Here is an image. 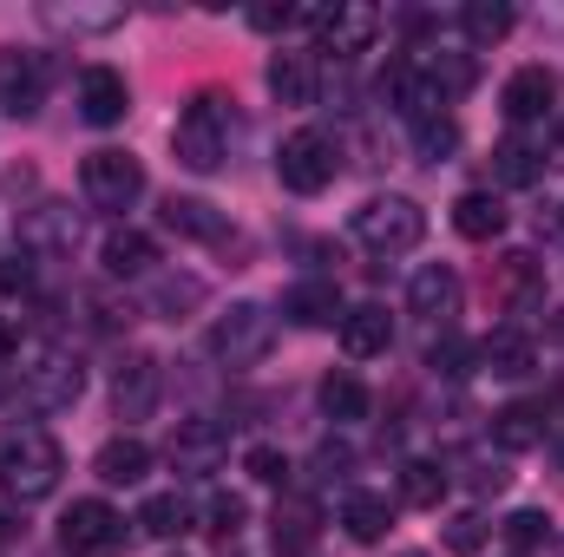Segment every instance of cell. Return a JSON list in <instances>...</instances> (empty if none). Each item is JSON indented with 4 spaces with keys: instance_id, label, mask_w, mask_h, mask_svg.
I'll list each match as a JSON object with an SVG mask.
<instances>
[{
    "instance_id": "cell-1",
    "label": "cell",
    "mask_w": 564,
    "mask_h": 557,
    "mask_svg": "<svg viewBox=\"0 0 564 557\" xmlns=\"http://www.w3.org/2000/svg\"><path fill=\"white\" fill-rule=\"evenodd\" d=\"M59 472H66V452L46 426H20L0 439V492L13 505H40L59 492Z\"/></svg>"
},
{
    "instance_id": "cell-2",
    "label": "cell",
    "mask_w": 564,
    "mask_h": 557,
    "mask_svg": "<svg viewBox=\"0 0 564 557\" xmlns=\"http://www.w3.org/2000/svg\"><path fill=\"white\" fill-rule=\"evenodd\" d=\"M210 361L217 368H230V374H243V368H257V361H270V348H276V315L263 308V302H230L217 321H210Z\"/></svg>"
},
{
    "instance_id": "cell-3",
    "label": "cell",
    "mask_w": 564,
    "mask_h": 557,
    "mask_svg": "<svg viewBox=\"0 0 564 557\" xmlns=\"http://www.w3.org/2000/svg\"><path fill=\"white\" fill-rule=\"evenodd\" d=\"M171 151H177V164L197 171V177H210V171L230 157V112H224L217 92H197V99L177 112V125H171Z\"/></svg>"
},
{
    "instance_id": "cell-4",
    "label": "cell",
    "mask_w": 564,
    "mask_h": 557,
    "mask_svg": "<svg viewBox=\"0 0 564 557\" xmlns=\"http://www.w3.org/2000/svg\"><path fill=\"white\" fill-rule=\"evenodd\" d=\"M86 394V368L73 348H33L20 361V407L26 414H59Z\"/></svg>"
},
{
    "instance_id": "cell-5",
    "label": "cell",
    "mask_w": 564,
    "mask_h": 557,
    "mask_svg": "<svg viewBox=\"0 0 564 557\" xmlns=\"http://www.w3.org/2000/svg\"><path fill=\"white\" fill-rule=\"evenodd\" d=\"M355 237H361L375 256H408V250H421V237H426V210L414 197H401V190L368 197V204L355 210Z\"/></svg>"
},
{
    "instance_id": "cell-6",
    "label": "cell",
    "mask_w": 564,
    "mask_h": 557,
    "mask_svg": "<svg viewBox=\"0 0 564 557\" xmlns=\"http://www.w3.org/2000/svg\"><path fill=\"white\" fill-rule=\"evenodd\" d=\"M79 184H86V204L93 210H106V217H126L132 204L144 197V164L132 151H93L86 157V171H79Z\"/></svg>"
},
{
    "instance_id": "cell-7",
    "label": "cell",
    "mask_w": 564,
    "mask_h": 557,
    "mask_svg": "<svg viewBox=\"0 0 564 557\" xmlns=\"http://www.w3.org/2000/svg\"><path fill=\"white\" fill-rule=\"evenodd\" d=\"M335 171H341V151L328 132H289L276 151V177L295 190V197H315V190H328L335 184Z\"/></svg>"
},
{
    "instance_id": "cell-8",
    "label": "cell",
    "mask_w": 564,
    "mask_h": 557,
    "mask_svg": "<svg viewBox=\"0 0 564 557\" xmlns=\"http://www.w3.org/2000/svg\"><path fill=\"white\" fill-rule=\"evenodd\" d=\"M375 33H381V7H368V0H341V7H322V20H315V53L355 59V53L375 46Z\"/></svg>"
},
{
    "instance_id": "cell-9",
    "label": "cell",
    "mask_w": 564,
    "mask_h": 557,
    "mask_svg": "<svg viewBox=\"0 0 564 557\" xmlns=\"http://www.w3.org/2000/svg\"><path fill=\"white\" fill-rule=\"evenodd\" d=\"M46 106V53L33 46H0V112L33 119Z\"/></svg>"
},
{
    "instance_id": "cell-10",
    "label": "cell",
    "mask_w": 564,
    "mask_h": 557,
    "mask_svg": "<svg viewBox=\"0 0 564 557\" xmlns=\"http://www.w3.org/2000/svg\"><path fill=\"white\" fill-rule=\"evenodd\" d=\"M126 538V518L106 505V499H73L66 518H59V545L73 557H93V551H112Z\"/></svg>"
},
{
    "instance_id": "cell-11",
    "label": "cell",
    "mask_w": 564,
    "mask_h": 557,
    "mask_svg": "<svg viewBox=\"0 0 564 557\" xmlns=\"http://www.w3.org/2000/svg\"><path fill=\"white\" fill-rule=\"evenodd\" d=\"M20 250H26L33 263L73 256V250H79V210H73V204H33V210L20 217Z\"/></svg>"
},
{
    "instance_id": "cell-12",
    "label": "cell",
    "mask_w": 564,
    "mask_h": 557,
    "mask_svg": "<svg viewBox=\"0 0 564 557\" xmlns=\"http://www.w3.org/2000/svg\"><path fill=\"white\" fill-rule=\"evenodd\" d=\"M164 452H171V466H177L184 479H204V472H217V466H224V452H230V433H224L217 419H204V414H197V419H177Z\"/></svg>"
},
{
    "instance_id": "cell-13",
    "label": "cell",
    "mask_w": 564,
    "mask_h": 557,
    "mask_svg": "<svg viewBox=\"0 0 564 557\" xmlns=\"http://www.w3.org/2000/svg\"><path fill=\"white\" fill-rule=\"evenodd\" d=\"M112 414L119 419H151L158 414V361L139 354V348L112 368Z\"/></svg>"
},
{
    "instance_id": "cell-14",
    "label": "cell",
    "mask_w": 564,
    "mask_h": 557,
    "mask_svg": "<svg viewBox=\"0 0 564 557\" xmlns=\"http://www.w3.org/2000/svg\"><path fill=\"white\" fill-rule=\"evenodd\" d=\"M132 112V92H126V73H112V66H86L79 73V119L86 125H119Z\"/></svg>"
},
{
    "instance_id": "cell-15",
    "label": "cell",
    "mask_w": 564,
    "mask_h": 557,
    "mask_svg": "<svg viewBox=\"0 0 564 557\" xmlns=\"http://www.w3.org/2000/svg\"><path fill=\"white\" fill-rule=\"evenodd\" d=\"M473 361H479L492 381H525V374L539 368V348H532L525 328H492V335L473 348Z\"/></svg>"
},
{
    "instance_id": "cell-16",
    "label": "cell",
    "mask_w": 564,
    "mask_h": 557,
    "mask_svg": "<svg viewBox=\"0 0 564 557\" xmlns=\"http://www.w3.org/2000/svg\"><path fill=\"white\" fill-rule=\"evenodd\" d=\"M552 99H558V79H552V66H519V73L506 79V92H499V106H506V119H512V125H532V119H545V112H552Z\"/></svg>"
},
{
    "instance_id": "cell-17",
    "label": "cell",
    "mask_w": 564,
    "mask_h": 557,
    "mask_svg": "<svg viewBox=\"0 0 564 557\" xmlns=\"http://www.w3.org/2000/svg\"><path fill=\"white\" fill-rule=\"evenodd\" d=\"M388 348H394V315H388L381 302H361V308L341 315V354H348V361H375V354H388Z\"/></svg>"
},
{
    "instance_id": "cell-18",
    "label": "cell",
    "mask_w": 564,
    "mask_h": 557,
    "mask_svg": "<svg viewBox=\"0 0 564 557\" xmlns=\"http://www.w3.org/2000/svg\"><path fill=\"white\" fill-rule=\"evenodd\" d=\"M408 308L421 315L426 328H446V321L459 315V276H453L446 263H426L421 276L408 282Z\"/></svg>"
},
{
    "instance_id": "cell-19",
    "label": "cell",
    "mask_w": 564,
    "mask_h": 557,
    "mask_svg": "<svg viewBox=\"0 0 564 557\" xmlns=\"http://www.w3.org/2000/svg\"><path fill=\"white\" fill-rule=\"evenodd\" d=\"M270 538H276L282 557H302L315 551V538H322V505L315 499H276V512H270Z\"/></svg>"
},
{
    "instance_id": "cell-20",
    "label": "cell",
    "mask_w": 564,
    "mask_h": 557,
    "mask_svg": "<svg viewBox=\"0 0 564 557\" xmlns=\"http://www.w3.org/2000/svg\"><path fill=\"white\" fill-rule=\"evenodd\" d=\"M282 315L295 321V328H335L348 308H341V288L328 276H308V282H295L289 295H282Z\"/></svg>"
},
{
    "instance_id": "cell-21",
    "label": "cell",
    "mask_w": 564,
    "mask_h": 557,
    "mask_svg": "<svg viewBox=\"0 0 564 557\" xmlns=\"http://www.w3.org/2000/svg\"><path fill=\"white\" fill-rule=\"evenodd\" d=\"M158 223L171 230V237H184V243H230V230H224V217L204 204V197H164V210H158Z\"/></svg>"
},
{
    "instance_id": "cell-22",
    "label": "cell",
    "mask_w": 564,
    "mask_h": 557,
    "mask_svg": "<svg viewBox=\"0 0 564 557\" xmlns=\"http://www.w3.org/2000/svg\"><path fill=\"white\" fill-rule=\"evenodd\" d=\"M99 263H106V276H119V282L151 276V270H158V243H151L144 230H132V223H119V230L99 243Z\"/></svg>"
},
{
    "instance_id": "cell-23",
    "label": "cell",
    "mask_w": 564,
    "mask_h": 557,
    "mask_svg": "<svg viewBox=\"0 0 564 557\" xmlns=\"http://www.w3.org/2000/svg\"><path fill=\"white\" fill-rule=\"evenodd\" d=\"M341 532H348L355 545H381V538L394 532V505H388L381 492H348V499H341Z\"/></svg>"
},
{
    "instance_id": "cell-24",
    "label": "cell",
    "mask_w": 564,
    "mask_h": 557,
    "mask_svg": "<svg viewBox=\"0 0 564 557\" xmlns=\"http://www.w3.org/2000/svg\"><path fill=\"white\" fill-rule=\"evenodd\" d=\"M93 472H99L106 485H139L144 472H151V446L132 439V433H119V439H106V446L93 452Z\"/></svg>"
},
{
    "instance_id": "cell-25",
    "label": "cell",
    "mask_w": 564,
    "mask_h": 557,
    "mask_svg": "<svg viewBox=\"0 0 564 557\" xmlns=\"http://www.w3.org/2000/svg\"><path fill=\"white\" fill-rule=\"evenodd\" d=\"M492 295H499L506 308H532V302L545 295V282H539V256H532V250L499 256V270H492Z\"/></svg>"
},
{
    "instance_id": "cell-26",
    "label": "cell",
    "mask_w": 564,
    "mask_h": 557,
    "mask_svg": "<svg viewBox=\"0 0 564 557\" xmlns=\"http://www.w3.org/2000/svg\"><path fill=\"white\" fill-rule=\"evenodd\" d=\"M453 230H459L466 243H492V237H506V204H499L492 190H466V197L453 204Z\"/></svg>"
},
{
    "instance_id": "cell-27",
    "label": "cell",
    "mask_w": 564,
    "mask_h": 557,
    "mask_svg": "<svg viewBox=\"0 0 564 557\" xmlns=\"http://www.w3.org/2000/svg\"><path fill=\"white\" fill-rule=\"evenodd\" d=\"M492 177H499V184H512V190L539 184V177H545V144H525L519 132H512V139H499V144H492Z\"/></svg>"
},
{
    "instance_id": "cell-28",
    "label": "cell",
    "mask_w": 564,
    "mask_h": 557,
    "mask_svg": "<svg viewBox=\"0 0 564 557\" xmlns=\"http://www.w3.org/2000/svg\"><path fill=\"white\" fill-rule=\"evenodd\" d=\"M40 20H46L53 33L86 40V33H112V26H126V7H66V0H46Z\"/></svg>"
},
{
    "instance_id": "cell-29",
    "label": "cell",
    "mask_w": 564,
    "mask_h": 557,
    "mask_svg": "<svg viewBox=\"0 0 564 557\" xmlns=\"http://www.w3.org/2000/svg\"><path fill=\"white\" fill-rule=\"evenodd\" d=\"M315 401H322V414L335 419V426H355V419H368V387L348 374V368H335V374H322V387H315Z\"/></svg>"
},
{
    "instance_id": "cell-30",
    "label": "cell",
    "mask_w": 564,
    "mask_h": 557,
    "mask_svg": "<svg viewBox=\"0 0 564 557\" xmlns=\"http://www.w3.org/2000/svg\"><path fill=\"white\" fill-rule=\"evenodd\" d=\"M270 92L282 106H315V53H276L270 59Z\"/></svg>"
},
{
    "instance_id": "cell-31",
    "label": "cell",
    "mask_w": 564,
    "mask_h": 557,
    "mask_svg": "<svg viewBox=\"0 0 564 557\" xmlns=\"http://www.w3.org/2000/svg\"><path fill=\"white\" fill-rule=\"evenodd\" d=\"M492 439H499V452H532L545 439V414L532 401H512V407L492 414Z\"/></svg>"
},
{
    "instance_id": "cell-32",
    "label": "cell",
    "mask_w": 564,
    "mask_h": 557,
    "mask_svg": "<svg viewBox=\"0 0 564 557\" xmlns=\"http://www.w3.org/2000/svg\"><path fill=\"white\" fill-rule=\"evenodd\" d=\"M453 492V472L440 466V459H408L401 466V499L408 505H421V512H440V499Z\"/></svg>"
},
{
    "instance_id": "cell-33",
    "label": "cell",
    "mask_w": 564,
    "mask_h": 557,
    "mask_svg": "<svg viewBox=\"0 0 564 557\" xmlns=\"http://www.w3.org/2000/svg\"><path fill=\"white\" fill-rule=\"evenodd\" d=\"M139 525L151 532V538H184L191 525H197V512H191V499L184 492H151L139 512Z\"/></svg>"
},
{
    "instance_id": "cell-34",
    "label": "cell",
    "mask_w": 564,
    "mask_h": 557,
    "mask_svg": "<svg viewBox=\"0 0 564 557\" xmlns=\"http://www.w3.org/2000/svg\"><path fill=\"white\" fill-rule=\"evenodd\" d=\"M459 26H466V40H473V46H499V40L519 26V13H512L506 0H473V7L459 13Z\"/></svg>"
},
{
    "instance_id": "cell-35",
    "label": "cell",
    "mask_w": 564,
    "mask_h": 557,
    "mask_svg": "<svg viewBox=\"0 0 564 557\" xmlns=\"http://www.w3.org/2000/svg\"><path fill=\"white\" fill-rule=\"evenodd\" d=\"M197 302H204L197 276H164L151 288V315H164V321H184V308H197Z\"/></svg>"
},
{
    "instance_id": "cell-36",
    "label": "cell",
    "mask_w": 564,
    "mask_h": 557,
    "mask_svg": "<svg viewBox=\"0 0 564 557\" xmlns=\"http://www.w3.org/2000/svg\"><path fill=\"white\" fill-rule=\"evenodd\" d=\"M204 518H210V538H217V545H230V538L243 532V518H250V505H243V492H210V505H204Z\"/></svg>"
},
{
    "instance_id": "cell-37",
    "label": "cell",
    "mask_w": 564,
    "mask_h": 557,
    "mask_svg": "<svg viewBox=\"0 0 564 557\" xmlns=\"http://www.w3.org/2000/svg\"><path fill=\"white\" fill-rule=\"evenodd\" d=\"M414 144H421L426 164H446V157L459 151V125H453V119H426V125H414Z\"/></svg>"
},
{
    "instance_id": "cell-38",
    "label": "cell",
    "mask_w": 564,
    "mask_h": 557,
    "mask_svg": "<svg viewBox=\"0 0 564 557\" xmlns=\"http://www.w3.org/2000/svg\"><path fill=\"white\" fill-rule=\"evenodd\" d=\"M499 532H506V545H512V551H539V545L552 538V518H545V512H512Z\"/></svg>"
},
{
    "instance_id": "cell-39",
    "label": "cell",
    "mask_w": 564,
    "mask_h": 557,
    "mask_svg": "<svg viewBox=\"0 0 564 557\" xmlns=\"http://www.w3.org/2000/svg\"><path fill=\"white\" fill-rule=\"evenodd\" d=\"M426 79H433V86H440V99H446V92H466V86H473V79H479V66H473V59H466V53H440V59H433V73H426Z\"/></svg>"
},
{
    "instance_id": "cell-40",
    "label": "cell",
    "mask_w": 564,
    "mask_h": 557,
    "mask_svg": "<svg viewBox=\"0 0 564 557\" xmlns=\"http://www.w3.org/2000/svg\"><path fill=\"white\" fill-rule=\"evenodd\" d=\"M243 472H250L257 485H289V459H282V446H250V452H243Z\"/></svg>"
},
{
    "instance_id": "cell-41",
    "label": "cell",
    "mask_w": 564,
    "mask_h": 557,
    "mask_svg": "<svg viewBox=\"0 0 564 557\" xmlns=\"http://www.w3.org/2000/svg\"><path fill=\"white\" fill-rule=\"evenodd\" d=\"M466 361H473V348H466L459 335H446V328H440V341L426 348V368H433V374H466Z\"/></svg>"
},
{
    "instance_id": "cell-42",
    "label": "cell",
    "mask_w": 564,
    "mask_h": 557,
    "mask_svg": "<svg viewBox=\"0 0 564 557\" xmlns=\"http://www.w3.org/2000/svg\"><path fill=\"white\" fill-rule=\"evenodd\" d=\"M486 532H492V525H486V518H479V512H459V518H453V525H446V551L473 557V551H479V545H486Z\"/></svg>"
},
{
    "instance_id": "cell-43",
    "label": "cell",
    "mask_w": 564,
    "mask_h": 557,
    "mask_svg": "<svg viewBox=\"0 0 564 557\" xmlns=\"http://www.w3.org/2000/svg\"><path fill=\"white\" fill-rule=\"evenodd\" d=\"M26 288H33V256L20 250V256L0 263V295H26Z\"/></svg>"
},
{
    "instance_id": "cell-44",
    "label": "cell",
    "mask_w": 564,
    "mask_h": 557,
    "mask_svg": "<svg viewBox=\"0 0 564 557\" xmlns=\"http://www.w3.org/2000/svg\"><path fill=\"white\" fill-rule=\"evenodd\" d=\"M506 485H512V472H506L499 459H479V466H473V492H506Z\"/></svg>"
},
{
    "instance_id": "cell-45",
    "label": "cell",
    "mask_w": 564,
    "mask_h": 557,
    "mask_svg": "<svg viewBox=\"0 0 564 557\" xmlns=\"http://www.w3.org/2000/svg\"><path fill=\"white\" fill-rule=\"evenodd\" d=\"M295 13H302V7H257V13H250V26L276 33V26H295Z\"/></svg>"
},
{
    "instance_id": "cell-46",
    "label": "cell",
    "mask_w": 564,
    "mask_h": 557,
    "mask_svg": "<svg viewBox=\"0 0 564 557\" xmlns=\"http://www.w3.org/2000/svg\"><path fill=\"white\" fill-rule=\"evenodd\" d=\"M13 354H20V328L0 315V361H13Z\"/></svg>"
},
{
    "instance_id": "cell-47",
    "label": "cell",
    "mask_w": 564,
    "mask_h": 557,
    "mask_svg": "<svg viewBox=\"0 0 564 557\" xmlns=\"http://www.w3.org/2000/svg\"><path fill=\"white\" fill-rule=\"evenodd\" d=\"M545 164H564V119L552 125V157H545Z\"/></svg>"
},
{
    "instance_id": "cell-48",
    "label": "cell",
    "mask_w": 564,
    "mask_h": 557,
    "mask_svg": "<svg viewBox=\"0 0 564 557\" xmlns=\"http://www.w3.org/2000/svg\"><path fill=\"white\" fill-rule=\"evenodd\" d=\"M558 459H564V433H558Z\"/></svg>"
},
{
    "instance_id": "cell-49",
    "label": "cell",
    "mask_w": 564,
    "mask_h": 557,
    "mask_svg": "<svg viewBox=\"0 0 564 557\" xmlns=\"http://www.w3.org/2000/svg\"><path fill=\"white\" fill-rule=\"evenodd\" d=\"M401 557H426V551H401Z\"/></svg>"
}]
</instances>
